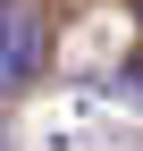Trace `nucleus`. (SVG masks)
Returning a JSON list of instances; mask_svg holds the SVG:
<instances>
[{
	"instance_id": "nucleus-3",
	"label": "nucleus",
	"mask_w": 143,
	"mask_h": 151,
	"mask_svg": "<svg viewBox=\"0 0 143 151\" xmlns=\"http://www.w3.org/2000/svg\"><path fill=\"white\" fill-rule=\"evenodd\" d=\"M0 151H9V126H0Z\"/></svg>"
},
{
	"instance_id": "nucleus-1",
	"label": "nucleus",
	"mask_w": 143,
	"mask_h": 151,
	"mask_svg": "<svg viewBox=\"0 0 143 151\" xmlns=\"http://www.w3.org/2000/svg\"><path fill=\"white\" fill-rule=\"evenodd\" d=\"M34 67H42V34H34V17H25V9H0V101L25 92Z\"/></svg>"
},
{
	"instance_id": "nucleus-2",
	"label": "nucleus",
	"mask_w": 143,
	"mask_h": 151,
	"mask_svg": "<svg viewBox=\"0 0 143 151\" xmlns=\"http://www.w3.org/2000/svg\"><path fill=\"white\" fill-rule=\"evenodd\" d=\"M126 101H135V109H143V67H126Z\"/></svg>"
}]
</instances>
